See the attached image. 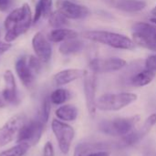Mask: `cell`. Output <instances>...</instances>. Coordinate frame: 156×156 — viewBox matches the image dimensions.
<instances>
[{"instance_id":"cell-19","label":"cell","mask_w":156,"mask_h":156,"mask_svg":"<svg viewBox=\"0 0 156 156\" xmlns=\"http://www.w3.org/2000/svg\"><path fill=\"white\" fill-rule=\"evenodd\" d=\"M78 114L79 112L77 107L72 104H63L59 106L55 112V115L58 120L65 122H74L78 118Z\"/></svg>"},{"instance_id":"cell-38","label":"cell","mask_w":156,"mask_h":156,"mask_svg":"<svg viewBox=\"0 0 156 156\" xmlns=\"http://www.w3.org/2000/svg\"><path fill=\"white\" fill-rule=\"evenodd\" d=\"M150 22H151V23H153V24H154V25H156V17L155 16H153V17H151V18H150Z\"/></svg>"},{"instance_id":"cell-18","label":"cell","mask_w":156,"mask_h":156,"mask_svg":"<svg viewBox=\"0 0 156 156\" xmlns=\"http://www.w3.org/2000/svg\"><path fill=\"white\" fill-rule=\"evenodd\" d=\"M79 33L73 29H69V28H56L53 29L49 34H48V40L50 42L54 43H59V42H64L69 39L73 38H78Z\"/></svg>"},{"instance_id":"cell-21","label":"cell","mask_w":156,"mask_h":156,"mask_svg":"<svg viewBox=\"0 0 156 156\" xmlns=\"http://www.w3.org/2000/svg\"><path fill=\"white\" fill-rule=\"evenodd\" d=\"M83 48H84L83 41L79 38H73L62 42L58 48V51L60 54L64 56H69L82 51Z\"/></svg>"},{"instance_id":"cell-34","label":"cell","mask_w":156,"mask_h":156,"mask_svg":"<svg viewBox=\"0 0 156 156\" xmlns=\"http://www.w3.org/2000/svg\"><path fill=\"white\" fill-rule=\"evenodd\" d=\"M12 0H0V11L5 12L11 6Z\"/></svg>"},{"instance_id":"cell-20","label":"cell","mask_w":156,"mask_h":156,"mask_svg":"<svg viewBox=\"0 0 156 156\" xmlns=\"http://www.w3.org/2000/svg\"><path fill=\"white\" fill-rule=\"evenodd\" d=\"M155 74V72L145 69L144 70L137 72L133 76H132L130 82L133 87H137V88L144 87V86L149 85L154 80Z\"/></svg>"},{"instance_id":"cell-30","label":"cell","mask_w":156,"mask_h":156,"mask_svg":"<svg viewBox=\"0 0 156 156\" xmlns=\"http://www.w3.org/2000/svg\"><path fill=\"white\" fill-rule=\"evenodd\" d=\"M143 156H156V143L148 144L144 148Z\"/></svg>"},{"instance_id":"cell-24","label":"cell","mask_w":156,"mask_h":156,"mask_svg":"<svg viewBox=\"0 0 156 156\" xmlns=\"http://www.w3.org/2000/svg\"><path fill=\"white\" fill-rule=\"evenodd\" d=\"M30 146L27 144H16V145L0 153V156H25L29 151Z\"/></svg>"},{"instance_id":"cell-8","label":"cell","mask_w":156,"mask_h":156,"mask_svg":"<svg viewBox=\"0 0 156 156\" xmlns=\"http://www.w3.org/2000/svg\"><path fill=\"white\" fill-rule=\"evenodd\" d=\"M83 87L86 101L87 111L90 117H94L96 114V91H97V76L96 73L87 70L85 76L83 77Z\"/></svg>"},{"instance_id":"cell-4","label":"cell","mask_w":156,"mask_h":156,"mask_svg":"<svg viewBox=\"0 0 156 156\" xmlns=\"http://www.w3.org/2000/svg\"><path fill=\"white\" fill-rule=\"evenodd\" d=\"M140 119L141 118L139 115H134L131 117H121L112 120H106L99 124V129L105 134L122 137L133 130Z\"/></svg>"},{"instance_id":"cell-29","label":"cell","mask_w":156,"mask_h":156,"mask_svg":"<svg viewBox=\"0 0 156 156\" xmlns=\"http://www.w3.org/2000/svg\"><path fill=\"white\" fill-rule=\"evenodd\" d=\"M145 69H150L156 73V53L150 55L145 59Z\"/></svg>"},{"instance_id":"cell-5","label":"cell","mask_w":156,"mask_h":156,"mask_svg":"<svg viewBox=\"0 0 156 156\" xmlns=\"http://www.w3.org/2000/svg\"><path fill=\"white\" fill-rule=\"evenodd\" d=\"M132 29V39L136 46L156 52V25L151 22H136Z\"/></svg>"},{"instance_id":"cell-11","label":"cell","mask_w":156,"mask_h":156,"mask_svg":"<svg viewBox=\"0 0 156 156\" xmlns=\"http://www.w3.org/2000/svg\"><path fill=\"white\" fill-rule=\"evenodd\" d=\"M57 7L68 19H84L90 15V10L88 6L70 0H58Z\"/></svg>"},{"instance_id":"cell-28","label":"cell","mask_w":156,"mask_h":156,"mask_svg":"<svg viewBox=\"0 0 156 156\" xmlns=\"http://www.w3.org/2000/svg\"><path fill=\"white\" fill-rule=\"evenodd\" d=\"M42 11H43V16L48 17V16L51 14L52 9V0H39L38 1Z\"/></svg>"},{"instance_id":"cell-2","label":"cell","mask_w":156,"mask_h":156,"mask_svg":"<svg viewBox=\"0 0 156 156\" xmlns=\"http://www.w3.org/2000/svg\"><path fill=\"white\" fill-rule=\"evenodd\" d=\"M82 37L92 42H97L111 48L122 50H133L136 45L126 35L108 30H88L82 33Z\"/></svg>"},{"instance_id":"cell-3","label":"cell","mask_w":156,"mask_h":156,"mask_svg":"<svg viewBox=\"0 0 156 156\" xmlns=\"http://www.w3.org/2000/svg\"><path fill=\"white\" fill-rule=\"evenodd\" d=\"M137 99V94L133 92L105 93L97 99L96 107L103 112H116L133 103Z\"/></svg>"},{"instance_id":"cell-22","label":"cell","mask_w":156,"mask_h":156,"mask_svg":"<svg viewBox=\"0 0 156 156\" xmlns=\"http://www.w3.org/2000/svg\"><path fill=\"white\" fill-rule=\"evenodd\" d=\"M70 98V93L68 90L63 88H58L51 92L49 100L54 105H63Z\"/></svg>"},{"instance_id":"cell-23","label":"cell","mask_w":156,"mask_h":156,"mask_svg":"<svg viewBox=\"0 0 156 156\" xmlns=\"http://www.w3.org/2000/svg\"><path fill=\"white\" fill-rule=\"evenodd\" d=\"M48 25L54 29L62 28L69 25V19L60 11L56 10L51 12V14L48 16Z\"/></svg>"},{"instance_id":"cell-17","label":"cell","mask_w":156,"mask_h":156,"mask_svg":"<svg viewBox=\"0 0 156 156\" xmlns=\"http://www.w3.org/2000/svg\"><path fill=\"white\" fill-rule=\"evenodd\" d=\"M115 6L122 12L136 13L144 10L147 6V2L144 0H116Z\"/></svg>"},{"instance_id":"cell-12","label":"cell","mask_w":156,"mask_h":156,"mask_svg":"<svg viewBox=\"0 0 156 156\" xmlns=\"http://www.w3.org/2000/svg\"><path fill=\"white\" fill-rule=\"evenodd\" d=\"M32 48L36 56L43 62L48 63L52 57L51 44L42 32H37L32 38Z\"/></svg>"},{"instance_id":"cell-36","label":"cell","mask_w":156,"mask_h":156,"mask_svg":"<svg viewBox=\"0 0 156 156\" xmlns=\"http://www.w3.org/2000/svg\"><path fill=\"white\" fill-rule=\"evenodd\" d=\"M7 102L5 100V98L3 97L2 93L0 92V109H5V107H7Z\"/></svg>"},{"instance_id":"cell-27","label":"cell","mask_w":156,"mask_h":156,"mask_svg":"<svg viewBox=\"0 0 156 156\" xmlns=\"http://www.w3.org/2000/svg\"><path fill=\"white\" fill-rule=\"evenodd\" d=\"M42 61L37 57V56H29L27 58V64L29 66V68L32 69V71L35 74H38L41 69H42Z\"/></svg>"},{"instance_id":"cell-26","label":"cell","mask_w":156,"mask_h":156,"mask_svg":"<svg viewBox=\"0 0 156 156\" xmlns=\"http://www.w3.org/2000/svg\"><path fill=\"white\" fill-rule=\"evenodd\" d=\"M155 123L156 113H153V114H151V115L145 120V122H144V123L143 124V126L141 127V129L138 130V131H139V133H140V135H141V137H142V139H143L145 135H147V134L150 133V131L152 130V128L154 126Z\"/></svg>"},{"instance_id":"cell-7","label":"cell","mask_w":156,"mask_h":156,"mask_svg":"<svg viewBox=\"0 0 156 156\" xmlns=\"http://www.w3.org/2000/svg\"><path fill=\"white\" fill-rule=\"evenodd\" d=\"M51 130L58 142L60 152L63 154H68L75 137L73 127L68 122L54 119L51 122Z\"/></svg>"},{"instance_id":"cell-16","label":"cell","mask_w":156,"mask_h":156,"mask_svg":"<svg viewBox=\"0 0 156 156\" xmlns=\"http://www.w3.org/2000/svg\"><path fill=\"white\" fill-rule=\"evenodd\" d=\"M109 149H111V146L106 143L84 142V143H80L76 145L73 156H85L90 152L98 151V150H109Z\"/></svg>"},{"instance_id":"cell-35","label":"cell","mask_w":156,"mask_h":156,"mask_svg":"<svg viewBox=\"0 0 156 156\" xmlns=\"http://www.w3.org/2000/svg\"><path fill=\"white\" fill-rule=\"evenodd\" d=\"M12 45L9 42H4V41H0V56H2L4 53H5L6 51H8L11 48Z\"/></svg>"},{"instance_id":"cell-13","label":"cell","mask_w":156,"mask_h":156,"mask_svg":"<svg viewBox=\"0 0 156 156\" xmlns=\"http://www.w3.org/2000/svg\"><path fill=\"white\" fill-rule=\"evenodd\" d=\"M3 78L5 81V89L1 92L3 97L8 104H17L19 99L17 94L16 83L13 72L10 69L5 70Z\"/></svg>"},{"instance_id":"cell-10","label":"cell","mask_w":156,"mask_h":156,"mask_svg":"<svg viewBox=\"0 0 156 156\" xmlns=\"http://www.w3.org/2000/svg\"><path fill=\"white\" fill-rule=\"evenodd\" d=\"M26 122L23 115H14L0 127V148L5 147L16 137L18 131Z\"/></svg>"},{"instance_id":"cell-25","label":"cell","mask_w":156,"mask_h":156,"mask_svg":"<svg viewBox=\"0 0 156 156\" xmlns=\"http://www.w3.org/2000/svg\"><path fill=\"white\" fill-rule=\"evenodd\" d=\"M51 101L49 100V97H46L42 103L41 106L39 108L38 113H37V119L43 123V124H47L48 120H49V116H50V112H51Z\"/></svg>"},{"instance_id":"cell-31","label":"cell","mask_w":156,"mask_h":156,"mask_svg":"<svg viewBox=\"0 0 156 156\" xmlns=\"http://www.w3.org/2000/svg\"><path fill=\"white\" fill-rule=\"evenodd\" d=\"M43 156H55L54 146L51 142H47L43 147Z\"/></svg>"},{"instance_id":"cell-32","label":"cell","mask_w":156,"mask_h":156,"mask_svg":"<svg viewBox=\"0 0 156 156\" xmlns=\"http://www.w3.org/2000/svg\"><path fill=\"white\" fill-rule=\"evenodd\" d=\"M41 16H43V11H42V8H41L39 3L37 2L35 6V13L33 15V24L37 23V21L40 19Z\"/></svg>"},{"instance_id":"cell-9","label":"cell","mask_w":156,"mask_h":156,"mask_svg":"<svg viewBox=\"0 0 156 156\" xmlns=\"http://www.w3.org/2000/svg\"><path fill=\"white\" fill-rule=\"evenodd\" d=\"M127 61L121 58L112 57L105 58H92L89 63L90 70L94 73H110L122 69Z\"/></svg>"},{"instance_id":"cell-15","label":"cell","mask_w":156,"mask_h":156,"mask_svg":"<svg viewBox=\"0 0 156 156\" xmlns=\"http://www.w3.org/2000/svg\"><path fill=\"white\" fill-rule=\"evenodd\" d=\"M86 72V69H66L58 71L53 76V82L56 86H64L82 79Z\"/></svg>"},{"instance_id":"cell-6","label":"cell","mask_w":156,"mask_h":156,"mask_svg":"<svg viewBox=\"0 0 156 156\" xmlns=\"http://www.w3.org/2000/svg\"><path fill=\"white\" fill-rule=\"evenodd\" d=\"M44 127L45 124L37 118L27 121L16 134V144H27L30 147L37 145L42 137Z\"/></svg>"},{"instance_id":"cell-14","label":"cell","mask_w":156,"mask_h":156,"mask_svg":"<svg viewBox=\"0 0 156 156\" xmlns=\"http://www.w3.org/2000/svg\"><path fill=\"white\" fill-rule=\"evenodd\" d=\"M16 73L26 88H30L35 81V73L27 64V58L23 56L19 58L15 64Z\"/></svg>"},{"instance_id":"cell-33","label":"cell","mask_w":156,"mask_h":156,"mask_svg":"<svg viewBox=\"0 0 156 156\" xmlns=\"http://www.w3.org/2000/svg\"><path fill=\"white\" fill-rule=\"evenodd\" d=\"M85 156H111L108 150H98L88 153Z\"/></svg>"},{"instance_id":"cell-37","label":"cell","mask_w":156,"mask_h":156,"mask_svg":"<svg viewBox=\"0 0 156 156\" xmlns=\"http://www.w3.org/2000/svg\"><path fill=\"white\" fill-rule=\"evenodd\" d=\"M151 14L153 15V16H155L156 17V5L151 10Z\"/></svg>"},{"instance_id":"cell-1","label":"cell","mask_w":156,"mask_h":156,"mask_svg":"<svg viewBox=\"0 0 156 156\" xmlns=\"http://www.w3.org/2000/svg\"><path fill=\"white\" fill-rule=\"evenodd\" d=\"M33 24V15L27 3L22 6L11 11L4 21V27L6 30L5 35V42H13L20 35L25 34Z\"/></svg>"}]
</instances>
